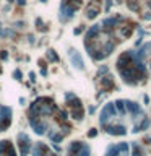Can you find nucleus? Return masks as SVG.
I'll return each mask as SVG.
<instances>
[{
  "instance_id": "1",
  "label": "nucleus",
  "mask_w": 151,
  "mask_h": 156,
  "mask_svg": "<svg viewBox=\"0 0 151 156\" xmlns=\"http://www.w3.org/2000/svg\"><path fill=\"white\" fill-rule=\"evenodd\" d=\"M67 101H70L68 106H70L71 115H73L75 119H81V117H83V109H81L80 101H78V99L75 98L73 94H67Z\"/></svg>"
},
{
  "instance_id": "2",
  "label": "nucleus",
  "mask_w": 151,
  "mask_h": 156,
  "mask_svg": "<svg viewBox=\"0 0 151 156\" xmlns=\"http://www.w3.org/2000/svg\"><path fill=\"white\" fill-rule=\"evenodd\" d=\"M68 154L70 156H89V148H88V145L73 142L68 148Z\"/></svg>"
},
{
  "instance_id": "3",
  "label": "nucleus",
  "mask_w": 151,
  "mask_h": 156,
  "mask_svg": "<svg viewBox=\"0 0 151 156\" xmlns=\"http://www.w3.org/2000/svg\"><path fill=\"white\" fill-rule=\"evenodd\" d=\"M18 146H20V150H21V156H26L28 151H29V146H31L29 137L25 133H20L18 135Z\"/></svg>"
},
{
  "instance_id": "4",
  "label": "nucleus",
  "mask_w": 151,
  "mask_h": 156,
  "mask_svg": "<svg viewBox=\"0 0 151 156\" xmlns=\"http://www.w3.org/2000/svg\"><path fill=\"white\" fill-rule=\"evenodd\" d=\"M114 115H116V107H114V104H107L104 109H102V114H101V124L104 125L106 121H110Z\"/></svg>"
},
{
  "instance_id": "5",
  "label": "nucleus",
  "mask_w": 151,
  "mask_h": 156,
  "mask_svg": "<svg viewBox=\"0 0 151 156\" xmlns=\"http://www.w3.org/2000/svg\"><path fill=\"white\" fill-rule=\"evenodd\" d=\"M68 55H70V60H71V63H73L75 67H77V69H85V63H83V59H81V55L78 54L77 50H73L71 49L70 52H68Z\"/></svg>"
},
{
  "instance_id": "6",
  "label": "nucleus",
  "mask_w": 151,
  "mask_h": 156,
  "mask_svg": "<svg viewBox=\"0 0 151 156\" xmlns=\"http://www.w3.org/2000/svg\"><path fill=\"white\" fill-rule=\"evenodd\" d=\"M132 156H143V151L141 148L137 145V143H133L132 145Z\"/></svg>"
},
{
  "instance_id": "7",
  "label": "nucleus",
  "mask_w": 151,
  "mask_h": 156,
  "mask_svg": "<svg viewBox=\"0 0 151 156\" xmlns=\"http://www.w3.org/2000/svg\"><path fill=\"white\" fill-rule=\"evenodd\" d=\"M47 55H49L50 60H57V55H54V52H52V50H49V54H47Z\"/></svg>"
},
{
  "instance_id": "8",
  "label": "nucleus",
  "mask_w": 151,
  "mask_h": 156,
  "mask_svg": "<svg viewBox=\"0 0 151 156\" xmlns=\"http://www.w3.org/2000/svg\"><path fill=\"white\" fill-rule=\"evenodd\" d=\"M81 31H83V26L81 28H77V29H75V34H80Z\"/></svg>"
}]
</instances>
